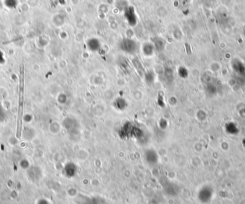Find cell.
Returning a JSON list of instances; mask_svg holds the SVG:
<instances>
[{"instance_id": "1", "label": "cell", "mask_w": 245, "mask_h": 204, "mask_svg": "<svg viewBox=\"0 0 245 204\" xmlns=\"http://www.w3.org/2000/svg\"><path fill=\"white\" fill-rule=\"evenodd\" d=\"M121 50L125 53L133 54L137 52L138 44L136 42L130 38H125L121 41L120 44Z\"/></svg>"}, {"instance_id": "2", "label": "cell", "mask_w": 245, "mask_h": 204, "mask_svg": "<svg viewBox=\"0 0 245 204\" xmlns=\"http://www.w3.org/2000/svg\"><path fill=\"white\" fill-rule=\"evenodd\" d=\"M124 15L127 22L131 26H135L137 23V17L135 15V9L133 7L128 6L124 9Z\"/></svg>"}, {"instance_id": "3", "label": "cell", "mask_w": 245, "mask_h": 204, "mask_svg": "<svg viewBox=\"0 0 245 204\" xmlns=\"http://www.w3.org/2000/svg\"><path fill=\"white\" fill-rule=\"evenodd\" d=\"M87 47L91 52H97L100 49V42L97 38H90L87 41Z\"/></svg>"}, {"instance_id": "4", "label": "cell", "mask_w": 245, "mask_h": 204, "mask_svg": "<svg viewBox=\"0 0 245 204\" xmlns=\"http://www.w3.org/2000/svg\"><path fill=\"white\" fill-rule=\"evenodd\" d=\"M142 50H143V53L145 56L150 57V56H152L153 54V52H154V50H155V47H154V46H153V44L149 43V42H146V43H145L143 45Z\"/></svg>"}, {"instance_id": "5", "label": "cell", "mask_w": 245, "mask_h": 204, "mask_svg": "<svg viewBox=\"0 0 245 204\" xmlns=\"http://www.w3.org/2000/svg\"><path fill=\"white\" fill-rule=\"evenodd\" d=\"M153 46H154L156 50L161 51V50H163V48H164V47H165V42L162 39L158 38V39L156 40Z\"/></svg>"}, {"instance_id": "6", "label": "cell", "mask_w": 245, "mask_h": 204, "mask_svg": "<svg viewBox=\"0 0 245 204\" xmlns=\"http://www.w3.org/2000/svg\"><path fill=\"white\" fill-rule=\"evenodd\" d=\"M123 100H124V99L118 98V99H117V100L115 101L114 105H115V108H116V109H118V110H125L126 107L122 105V103H121V102H122L123 101Z\"/></svg>"}]
</instances>
